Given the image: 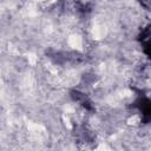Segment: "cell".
Here are the masks:
<instances>
[{
	"mask_svg": "<svg viewBox=\"0 0 151 151\" xmlns=\"http://www.w3.org/2000/svg\"><path fill=\"white\" fill-rule=\"evenodd\" d=\"M144 52L151 59V40H149L147 42H144Z\"/></svg>",
	"mask_w": 151,
	"mask_h": 151,
	"instance_id": "cell-2",
	"label": "cell"
},
{
	"mask_svg": "<svg viewBox=\"0 0 151 151\" xmlns=\"http://www.w3.org/2000/svg\"><path fill=\"white\" fill-rule=\"evenodd\" d=\"M136 106L140 112L142 122L144 124L151 123V99L143 97L136 101Z\"/></svg>",
	"mask_w": 151,
	"mask_h": 151,
	"instance_id": "cell-1",
	"label": "cell"
}]
</instances>
